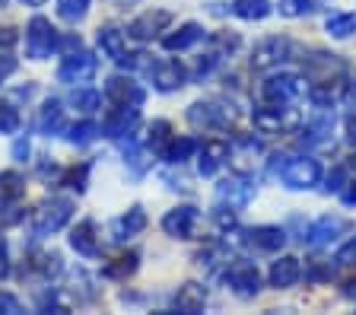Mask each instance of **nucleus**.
Wrapping results in <instances>:
<instances>
[{"label":"nucleus","instance_id":"f257e3e1","mask_svg":"<svg viewBox=\"0 0 356 315\" xmlns=\"http://www.w3.org/2000/svg\"><path fill=\"white\" fill-rule=\"evenodd\" d=\"M254 128L261 134H293V131L302 128V115L293 105L264 102L261 108H254Z\"/></svg>","mask_w":356,"mask_h":315},{"label":"nucleus","instance_id":"f03ea898","mask_svg":"<svg viewBox=\"0 0 356 315\" xmlns=\"http://www.w3.org/2000/svg\"><path fill=\"white\" fill-rule=\"evenodd\" d=\"M305 96H309V83L299 74H274L261 86V99L274 105H296Z\"/></svg>","mask_w":356,"mask_h":315},{"label":"nucleus","instance_id":"7ed1b4c3","mask_svg":"<svg viewBox=\"0 0 356 315\" xmlns=\"http://www.w3.org/2000/svg\"><path fill=\"white\" fill-rule=\"evenodd\" d=\"M70 217H74V201H67V197H51V201H44L42 207L35 210V217H32V233H35L38 239H44V236L64 229V226L70 223Z\"/></svg>","mask_w":356,"mask_h":315},{"label":"nucleus","instance_id":"20e7f679","mask_svg":"<svg viewBox=\"0 0 356 315\" xmlns=\"http://www.w3.org/2000/svg\"><path fill=\"white\" fill-rule=\"evenodd\" d=\"M280 179L293 191H309V188H315L321 181V165H318V159H312V156L286 159L280 165Z\"/></svg>","mask_w":356,"mask_h":315},{"label":"nucleus","instance_id":"39448f33","mask_svg":"<svg viewBox=\"0 0 356 315\" xmlns=\"http://www.w3.org/2000/svg\"><path fill=\"white\" fill-rule=\"evenodd\" d=\"M222 277L232 286V293L242 296V300H252V296L261 293V274H258V268H254V261L236 258V261H229L222 268Z\"/></svg>","mask_w":356,"mask_h":315},{"label":"nucleus","instance_id":"423d86ee","mask_svg":"<svg viewBox=\"0 0 356 315\" xmlns=\"http://www.w3.org/2000/svg\"><path fill=\"white\" fill-rule=\"evenodd\" d=\"M188 121L194 128H204V131H216V128H229L236 121V108L226 102H194L188 108Z\"/></svg>","mask_w":356,"mask_h":315},{"label":"nucleus","instance_id":"0eeeda50","mask_svg":"<svg viewBox=\"0 0 356 315\" xmlns=\"http://www.w3.org/2000/svg\"><path fill=\"white\" fill-rule=\"evenodd\" d=\"M26 48H29V58L35 60L51 58V51L58 48V29L44 16H35L29 23V32H26Z\"/></svg>","mask_w":356,"mask_h":315},{"label":"nucleus","instance_id":"6e6552de","mask_svg":"<svg viewBox=\"0 0 356 315\" xmlns=\"http://www.w3.org/2000/svg\"><path fill=\"white\" fill-rule=\"evenodd\" d=\"M293 58V42L289 38H264L261 45H254V54H252V67L254 70H270V67H280L283 60Z\"/></svg>","mask_w":356,"mask_h":315},{"label":"nucleus","instance_id":"1a4fd4ad","mask_svg":"<svg viewBox=\"0 0 356 315\" xmlns=\"http://www.w3.org/2000/svg\"><path fill=\"white\" fill-rule=\"evenodd\" d=\"M197 223H200V213H197V207H191V204H181V207L169 210L163 217V229H165V236H172V239H194Z\"/></svg>","mask_w":356,"mask_h":315},{"label":"nucleus","instance_id":"9d476101","mask_svg":"<svg viewBox=\"0 0 356 315\" xmlns=\"http://www.w3.org/2000/svg\"><path fill=\"white\" fill-rule=\"evenodd\" d=\"M96 76V58L89 51H70L58 67V80L60 83H89Z\"/></svg>","mask_w":356,"mask_h":315},{"label":"nucleus","instance_id":"9b49d317","mask_svg":"<svg viewBox=\"0 0 356 315\" xmlns=\"http://www.w3.org/2000/svg\"><path fill=\"white\" fill-rule=\"evenodd\" d=\"M216 201L226 204L232 210H242L254 201V185L248 181V175H236V179H226L216 185Z\"/></svg>","mask_w":356,"mask_h":315},{"label":"nucleus","instance_id":"f8f14e48","mask_svg":"<svg viewBox=\"0 0 356 315\" xmlns=\"http://www.w3.org/2000/svg\"><path fill=\"white\" fill-rule=\"evenodd\" d=\"M343 233H350V223L343 217H318L309 226V236H305V245L309 248H325L331 242H337Z\"/></svg>","mask_w":356,"mask_h":315},{"label":"nucleus","instance_id":"ddd939ff","mask_svg":"<svg viewBox=\"0 0 356 315\" xmlns=\"http://www.w3.org/2000/svg\"><path fill=\"white\" fill-rule=\"evenodd\" d=\"M169 23H172L169 10H147V13H140L127 26V35L137 38V42H149V38H156Z\"/></svg>","mask_w":356,"mask_h":315},{"label":"nucleus","instance_id":"4468645a","mask_svg":"<svg viewBox=\"0 0 356 315\" xmlns=\"http://www.w3.org/2000/svg\"><path fill=\"white\" fill-rule=\"evenodd\" d=\"M258 156H261V143L254 137H238L229 147V159L226 163L236 169V175H252L254 165H258Z\"/></svg>","mask_w":356,"mask_h":315},{"label":"nucleus","instance_id":"2eb2a0df","mask_svg":"<svg viewBox=\"0 0 356 315\" xmlns=\"http://www.w3.org/2000/svg\"><path fill=\"white\" fill-rule=\"evenodd\" d=\"M242 242L254 252H280L286 245V229H280V226H252V229H245Z\"/></svg>","mask_w":356,"mask_h":315},{"label":"nucleus","instance_id":"dca6fc26","mask_svg":"<svg viewBox=\"0 0 356 315\" xmlns=\"http://www.w3.org/2000/svg\"><path fill=\"white\" fill-rule=\"evenodd\" d=\"M149 76H153V86L159 92H175V90H181L188 80L185 67H181L178 60H156L153 67H149Z\"/></svg>","mask_w":356,"mask_h":315},{"label":"nucleus","instance_id":"f3484780","mask_svg":"<svg viewBox=\"0 0 356 315\" xmlns=\"http://www.w3.org/2000/svg\"><path fill=\"white\" fill-rule=\"evenodd\" d=\"M105 99H108L111 105H143L147 92H143L140 83L127 80V76H111V80L105 83Z\"/></svg>","mask_w":356,"mask_h":315},{"label":"nucleus","instance_id":"a211bd4d","mask_svg":"<svg viewBox=\"0 0 356 315\" xmlns=\"http://www.w3.org/2000/svg\"><path fill=\"white\" fill-rule=\"evenodd\" d=\"M140 121V112H137V105H115V112L105 118L102 124V134L111 137V140H118L124 137L127 131H134V124Z\"/></svg>","mask_w":356,"mask_h":315},{"label":"nucleus","instance_id":"6ab92c4d","mask_svg":"<svg viewBox=\"0 0 356 315\" xmlns=\"http://www.w3.org/2000/svg\"><path fill=\"white\" fill-rule=\"evenodd\" d=\"M96 42H99L105 58H111L115 64H124L127 60V42H124V32H121L118 26H102Z\"/></svg>","mask_w":356,"mask_h":315},{"label":"nucleus","instance_id":"aec40b11","mask_svg":"<svg viewBox=\"0 0 356 315\" xmlns=\"http://www.w3.org/2000/svg\"><path fill=\"white\" fill-rule=\"evenodd\" d=\"M299 277H302V264H299V258L280 255L274 264H270V286H277V290L293 286Z\"/></svg>","mask_w":356,"mask_h":315},{"label":"nucleus","instance_id":"412c9836","mask_svg":"<svg viewBox=\"0 0 356 315\" xmlns=\"http://www.w3.org/2000/svg\"><path fill=\"white\" fill-rule=\"evenodd\" d=\"M197 153H200V163H197L200 175H216V169L229 159V143L220 140V137H213V140H207Z\"/></svg>","mask_w":356,"mask_h":315},{"label":"nucleus","instance_id":"4be33fe9","mask_svg":"<svg viewBox=\"0 0 356 315\" xmlns=\"http://www.w3.org/2000/svg\"><path fill=\"white\" fill-rule=\"evenodd\" d=\"M143 229H147V213H143L140 204H134L124 217H118L115 223H111V233H115V239L118 242L131 239V236H140Z\"/></svg>","mask_w":356,"mask_h":315},{"label":"nucleus","instance_id":"5701e85b","mask_svg":"<svg viewBox=\"0 0 356 315\" xmlns=\"http://www.w3.org/2000/svg\"><path fill=\"white\" fill-rule=\"evenodd\" d=\"M70 245H74L83 258H96V255H99L96 223H92V220H83V223H76L74 233H70Z\"/></svg>","mask_w":356,"mask_h":315},{"label":"nucleus","instance_id":"b1692460","mask_svg":"<svg viewBox=\"0 0 356 315\" xmlns=\"http://www.w3.org/2000/svg\"><path fill=\"white\" fill-rule=\"evenodd\" d=\"M200 38H204V26L185 23L178 32H169V35L163 38V48H165V51H188L191 45H197Z\"/></svg>","mask_w":356,"mask_h":315},{"label":"nucleus","instance_id":"393cba45","mask_svg":"<svg viewBox=\"0 0 356 315\" xmlns=\"http://www.w3.org/2000/svg\"><path fill=\"white\" fill-rule=\"evenodd\" d=\"M204 306H207V290H204L200 284L178 286V293H175V309H178V312L194 315V312H200Z\"/></svg>","mask_w":356,"mask_h":315},{"label":"nucleus","instance_id":"a878e982","mask_svg":"<svg viewBox=\"0 0 356 315\" xmlns=\"http://www.w3.org/2000/svg\"><path fill=\"white\" fill-rule=\"evenodd\" d=\"M232 13L238 19H248V23H261V19H267V16L274 13V7H270V0H236Z\"/></svg>","mask_w":356,"mask_h":315},{"label":"nucleus","instance_id":"bb28decb","mask_svg":"<svg viewBox=\"0 0 356 315\" xmlns=\"http://www.w3.org/2000/svg\"><path fill=\"white\" fill-rule=\"evenodd\" d=\"M38 131L42 134H58V131H64V108H60L58 99H48L42 108V115H38Z\"/></svg>","mask_w":356,"mask_h":315},{"label":"nucleus","instance_id":"cd10ccee","mask_svg":"<svg viewBox=\"0 0 356 315\" xmlns=\"http://www.w3.org/2000/svg\"><path fill=\"white\" fill-rule=\"evenodd\" d=\"M197 150H200V143L194 140V137H181V140H172L169 147H165L163 159H169L172 165H181V163H188Z\"/></svg>","mask_w":356,"mask_h":315},{"label":"nucleus","instance_id":"c85d7f7f","mask_svg":"<svg viewBox=\"0 0 356 315\" xmlns=\"http://www.w3.org/2000/svg\"><path fill=\"white\" fill-rule=\"evenodd\" d=\"M26 268L42 274L44 280H51L54 274H60V255L58 252H38V255H32L29 261H26Z\"/></svg>","mask_w":356,"mask_h":315},{"label":"nucleus","instance_id":"c756f323","mask_svg":"<svg viewBox=\"0 0 356 315\" xmlns=\"http://www.w3.org/2000/svg\"><path fill=\"white\" fill-rule=\"evenodd\" d=\"M325 29L331 38H350L356 32V13H331L325 19Z\"/></svg>","mask_w":356,"mask_h":315},{"label":"nucleus","instance_id":"7c9ffc66","mask_svg":"<svg viewBox=\"0 0 356 315\" xmlns=\"http://www.w3.org/2000/svg\"><path fill=\"white\" fill-rule=\"evenodd\" d=\"M137 264H140V255H137V252H127V255H121V258H115V261L105 264V277L124 280L137 270Z\"/></svg>","mask_w":356,"mask_h":315},{"label":"nucleus","instance_id":"2f4dec72","mask_svg":"<svg viewBox=\"0 0 356 315\" xmlns=\"http://www.w3.org/2000/svg\"><path fill=\"white\" fill-rule=\"evenodd\" d=\"M89 3L92 0H58V16L64 19V23H83L89 13Z\"/></svg>","mask_w":356,"mask_h":315},{"label":"nucleus","instance_id":"473e14b6","mask_svg":"<svg viewBox=\"0 0 356 315\" xmlns=\"http://www.w3.org/2000/svg\"><path fill=\"white\" fill-rule=\"evenodd\" d=\"M172 128H169V121H153V128H149V137H147V147L149 153H156V156H163L165 147L172 143Z\"/></svg>","mask_w":356,"mask_h":315},{"label":"nucleus","instance_id":"72a5a7b5","mask_svg":"<svg viewBox=\"0 0 356 315\" xmlns=\"http://www.w3.org/2000/svg\"><path fill=\"white\" fill-rule=\"evenodd\" d=\"M22 195H26V181L16 172H0V204L19 201Z\"/></svg>","mask_w":356,"mask_h":315},{"label":"nucleus","instance_id":"f704fd0d","mask_svg":"<svg viewBox=\"0 0 356 315\" xmlns=\"http://www.w3.org/2000/svg\"><path fill=\"white\" fill-rule=\"evenodd\" d=\"M99 134H102V128H96L92 121H80L74 128H67V140L74 143V147H89Z\"/></svg>","mask_w":356,"mask_h":315},{"label":"nucleus","instance_id":"c9c22d12","mask_svg":"<svg viewBox=\"0 0 356 315\" xmlns=\"http://www.w3.org/2000/svg\"><path fill=\"white\" fill-rule=\"evenodd\" d=\"M229 261H232V255H229V248H226V245H207V248H204V252L197 255V264H200V268H210V270H216L220 264L226 268Z\"/></svg>","mask_w":356,"mask_h":315},{"label":"nucleus","instance_id":"e433bc0d","mask_svg":"<svg viewBox=\"0 0 356 315\" xmlns=\"http://www.w3.org/2000/svg\"><path fill=\"white\" fill-rule=\"evenodd\" d=\"M99 102H102V96H99L96 90H74L70 92V105L74 108H80V112H96L99 108Z\"/></svg>","mask_w":356,"mask_h":315},{"label":"nucleus","instance_id":"4c0bfd02","mask_svg":"<svg viewBox=\"0 0 356 315\" xmlns=\"http://www.w3.org/2000/svg\"><path fill=\"white\" fill-rule=\"evenodd\" d=\"M280 16H286V19H299V16H305L312 10V0H280Z\"/></svg>","mask_w":356,"mask_h":315},{"label":"nucleus","instance_id":"58836bf2","mask_svg":"<svg viewBox=\"0 0 356 315\" xmlns=\"http://www.w3.org/2000/svg\"><path fill=\"white\" fill-rule=\"evenodd\" d=\"M19 131V112L13 105H0V134H16Z\"/></svg>","mask_w":356,"mask_h":315},{"label":"nucleus","instance_id":"ea45409f","mask_svg":"<svg viewBox=\"0 0 356 315\" xmlns=\"http://www.w3.org/2000/svg\"><path fill=\"white\" fill-rule=\"evenodd\" d=\"M213 223L220 226L222 233H229V229H236V210L226 207V204H220V207L213 210Z\"/></svg>","mask_w":356,"mask_h":315},{"label":"nucleus","instance_id":"a19ab883","mask_svg":"<svg viewBox=\"0 0 356 315\" xmlns=\"http://www.w3.org/2000/svg\"><path fill=\"white\" fill-rule=\"evenodd\" d=\"M337 268H356V236L347 242V245L337 248V255H334Z\"/></svg>","mask_w":356,"mask_h":315},{"label":"nucleus","instance_id":"79ce46f5","mask_svg":"<svg viewBox=\"0 0 356 315\" xmlns=\"http://www.w3.org/2000/svg\"><path fill=\"white\" fill-rule=\"evenodd\" d=\"M86 175H89V165L70 169V172L64 175V185H67V188H74V191H83V188H86Z\"/></svg>","mask_w":356,"mask_h":315},{"label":"nucleus","instance_id":"37998d69","mask_svg":"<svg viewBox=\"0 0 356 315\" xmlns=\"http://www.w3.org/2000/svg\"><path fill=\"white\" fill-rule=\"evenodd\" d=\"M0 312L3 315H22V302L13 293H0Z\"/></svg>","mask_w":356,"mask_h":315},{"label":"nucleus","instance_id":"c03bdc74","mask_svg":"<svg viewBox=\"0 0 356 315\" xmlns=\"http://www.w3.org/2000/svg\"><path fill=\"white\" fill-rule=\"evenodd\" d=\"M341 188H343V169H334L325 181V191L331 195V191H341Z\"/></svg>","mask_w":356,"mask_h":315},{"label":"nucleus","instance_id":"a18cd8bd","mask_svg":"<svg viewBox=\"0 0 356 315\" xmlns=\"http://www.w3.org/2000/svg\"><path fill=\"white\" fill-rule=\"evenodd\" d=\"M29 153H32L29 140H16L13 143V159H16V163H26V159H29Z\"/></svg>","mask_w":356,"mask_h":315},{"label":"nucleus","instance_id":"49530a36","mask_svg":"<svg viewBox=\"0 0 356 315\" xmlns=\"http://www.w3.org/2000/svg\"><path fill=\"white\" fill-rule=\"evenodd\" d=\"M13 70H16V58H10V54H0V83L7 80Z\"/></svg>","mask_w":356,"mask_h":315},{"label":"nucleus","instance_id":"de8ad7c7","mask_svg":"<svg viewBox=\"0 0 356 315\" xmlns=\"http://www.w3.org/2000/svg\"><path fill=\"white\" fill-rule=\"evenodd\" d=\"M16 29H10V26H3V29H0V48H10V45H16Z\"/></svg>","mask_w":356,"mask_h":315},{"label":"nucleus","instance_id":"09e8293b","mask_svg":"<svg viewBox=\"0 0 356 315\" xmlns=\"http://www.w3.org/2000/svg\"><path fill=\"white\" fill-rule=\"evenodd\" d=\"M341 201L347 204V207H356V181H350V185L341 191Z\"/></svg>","mask_w":356,"mask_h":315},{"label":"nucleus","instance_id":"8fccbe9b","mask_svg":"<svg viewBox=\"0 0 356 315\" xmlns=\"http://www.w3.org/2000/svg\"><path fill=\"white\" fill-rule=\"evenodd\" d=\"M347 143H356V112L347 118Z\"/></svg>","mask_w":356,"mask_h":315},{"label":"nucleus","instance_id":"3c124183","mask_svg":"<svg viewBox=\"0 0 356 315\" xmlns=\"http://www.w3.org/2000/svg\"><path fill=\"white\" fill-rule=\"evenodd\" d=\"M7 270H10V264H7V245L0 242V277H7Z\"/></svg>","mask_w":356,"mask_h":315},{"label":"nucleus","instance_id":"603ef678","mask_svg":"<svg viewBox=\"0 0 356 315\" xmlns=\"http://www.w3.org/2000/svg\"><path fill=\"white\" fill-rule=\"evenodd\" d=\"M22 3H26V7H42L44 0H22Z\"/></svg>","mask_w":356,"mask_h":315},{"label":"nucleus","instance_id":"864d4df0","mask_svg":"<svg viewBox=\"0 0 356 315\" xmlns=\"http://www.w3.org/2000/svg\"><path fill=\"white\" fill-rule=\"evenodd\" d=\"M0 7H7V0H0Z\"/></svg>","mask_w":356,"mask_h":315},{"label":"nucleus","instance_id":"5fc2aeb1","mask_svg":"<svg viewBox=\"0 0 356 315\" xmlns=\"http://www.w3.org/2000/svg\"><path fill=\"white\" fill-rule=\"evenodd\" d=\"M350 163H353V169H356V156H353V159H350Z\"/></svg>","mask_w":356,"mask_h":315}]
</instances>
